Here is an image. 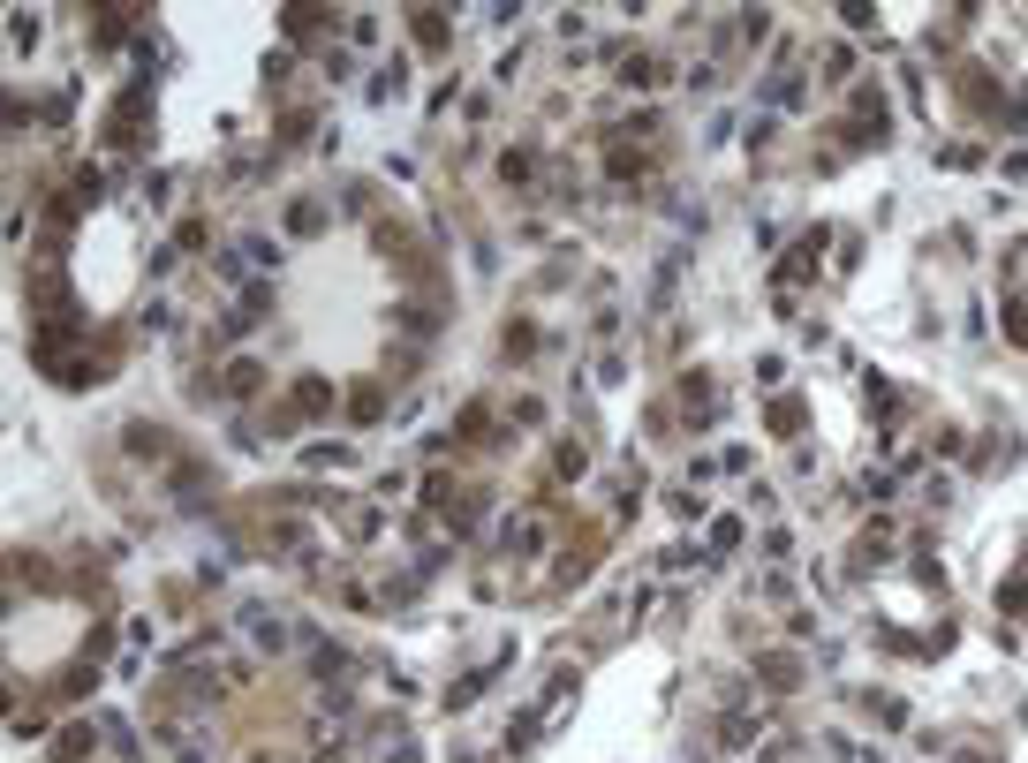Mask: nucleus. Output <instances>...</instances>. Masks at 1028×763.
<instances>
[{
	"label": "nucleus",
	"mask_w": 1028,
	"mask_h": 763,
	"mask_svg": "<svg viewBox=\"0 0 1028 763\" xmlns=\"http://www.w3.org/2000/svg\"><path fill=\"white\" fill-rule=\"evenodd\" d=\"M318 227H326V204H318V197H295L288 204V235H318Z\"/></svg>",
	"instance_id": "obj_1"
},
{
	"label": "nucleus",
	"mask_w": 1028,
	"mask_h": 763,
	"mask_svg": "<svg viewBox=\"0 0 1028 763\" xmlns=\"http://www.w3.org/2000/svg\"><path fill=\"white\" fill-rule=\"evenodd\" d=\"M242 635H257V650H280V620H273L265 605H250V612H242Z\"/></svg>",
	"instance_id": "obj_2"
},
{
	"label": "nucleus",
	"mask_w": 1028,
	"mask_h": 763,
	"mask_svg": "<svg viewBox=\"0 0 1028 763\" xmlns=\"http://www.w3.org/2000/svg\"><path fill=\"white\" fill-rule=\"evenodd\" d=\"M409 23H416V46H424V53H446V46H454V38H446L454 23H446V16H409Z\"/></svg>",
	"instance_id": "obj_3"
},
{
	"label": "nucleus",
	"mask_w": 1028,
	"mask_h": 763,
	"mask_svg": "<svg viewBox=\"0 0 1028 763\" xmlns=\"http://www.w3.org/2000/svg\"><path fill=\"white\" fill-rule=\"evenodd\" d=\"M84 748H91V733H84V726H76V733H61V741H53V763H76Z\"/></svg>",
	"instance_id": "obj_4"
},
{
	"label": "nucleus",
	"mask_w": 1028,
	"mask_h": 763,
	"mask_svg": "<svg viewBox=\"0 0 1028 763\" xmlns=\"http://www.w3.org/2000/svg\"><path fill=\"white\" fill-rule=\"evenodd\" d=\"M371 416H378V386L363 378V386H356V424H371Z\"/></svg>",
	"instance_id": "obj_5"
}]
</instances>
